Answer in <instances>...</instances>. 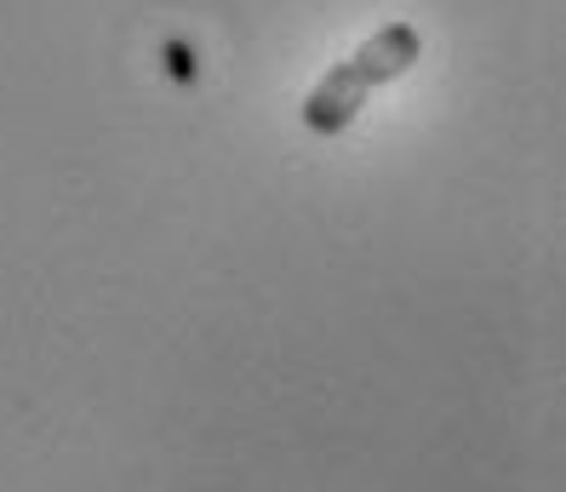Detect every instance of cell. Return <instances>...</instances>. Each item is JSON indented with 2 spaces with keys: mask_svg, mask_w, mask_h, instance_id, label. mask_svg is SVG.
<instances>
[{
  "mask_svg": "<svg viewBox=\"0 0 566 492\" xmlns=\"http://www.w3.org/2000/svg\"><path fill=\"white\" fill-rule=\"evenodd\" d=\"M423 57V35L412 23H384L378 35H366L344 63L315 81V92L304 97V126L315 138H338L355 126V115L366 109V97L384 92L389 81H401L412 63Z\"/></svg>",
  "mask_w": 566,
  "mask_h": 492,
  "instance_id": "6da1fadb",
  "label": "cell"
},
{
  "mask_svg": "<svg viewBox=\"0 0 566 492\" xmlns=\"http://www.w3.org/2000/svg\"><path fill=\"white\" fill-rule=\"evenodd\" d=\"M166 63H172V75H178L184 86H189L195 75H201V70H195V63H189V46H184V41H166Z\"/></svg>",
  "mask_w": 566,
  "mask_h": 492,
  "instance_id": "7a4b0ae2",
  "label": "cell"
}]
</instances>
